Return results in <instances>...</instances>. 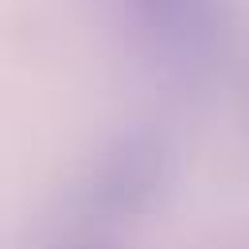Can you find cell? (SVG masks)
I'll use <instances>...</instances> for the list:
<instances>
[{
  "label": "cell",
  "instance_id": "1",
  "mask_svg": "<svg viewBox=\"0 0 249 249\" xmlns=\"http://www.w3.org/2000/svg\"><path fill=\"white\" fill-rule=\"evenodd\" d=\"M132 12L163 35H187L191 27H198L202 16V0H128Z\"/></svg>",
  "mask_w": 249,
  "mask_h": 249
}]
</instances>
